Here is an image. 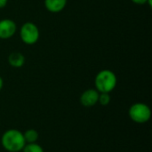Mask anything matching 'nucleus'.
<instances>
[{
    "label": "nucleus",
    "mask_w": 152,
    "mask_h": 152,
    "mask_svg": "<svg viewBox=\"0 0 152 152\" xmlns=\"http://www.w3.org/2000/svg\"><path fill=\"white\" fill-rule=\"evenodd\" d=\"M1 142L3 147L9 152H19L26 145L23 134L16 129H10L4 132Z\"/></svg>",
    "instance_id": "obj_1"
},
{
    "label": "nucleus",
    "mask_w": 152,
    "mask_h": 152,
    "mask_svg": "<svg viewBox=\"0 0 152 152\" xmlns=\"http://www.w3.org/2000/svg\"><path fill=\"white\" fill-rule=\"evenodd\" d=\"M117 86L116 75L108 69L100 71L95 77V86L100 93H110Z\"/></svg>",
    "instance_id": "obj_2"
},
{
    "label": "nucleus",
    "mask_w": 152,
    "mask_h": 152,
    "mask_svg": "<svg viewBox=\"0 0 152 152\" xmlns=\"http://www.w3.org/2000/svg\"><path fill=\"white\" fill-rule=\"evenodd\" d=\"M130 118L138 124H143L150 120L151 117V111L148 105L145 103L138 102L132 105L128 111Z\"/></svg>",
    "instance_id": "obj_3"
},
{
    "label": "nucleus",
    "mask_w": 152,
    "mask_h": 152,
    "mask_svg": "<svg viewBox=\"0 0 152 152\" xmlns=\"http://www.w3.org/2000/svg\"><path fill=\"white\" fill-rule=\"evenodd\" d=\"M20 37L24 43L33 45L39 38V30L34 23L27 22L20 28Z\"/></svg>",
    "instance_id": "obj_4"
},
{
    "label": "nucleus",
    "mask_w": 152,
    "mask_h": 152,
    "mask_svg": "<svg viewBox=\"0 0 152 152\" xmlns=\"http://www.w3.org/2000/svg\"><path fill=\"white\" fill-rule=\"evenodd\" d=\"M16 31V25L12 20L4 19L0 20V38L7 39L13 36Z\"/></svg>",
    "instance_id": "obj_5"
},
{
    "label": "nucleus",
    "mask_w": 152,
    "mask_h": 152,
    "mask_svg": "<svg viewBox=\"0 0 152 152\" xmlns=\"http://www.w3.org/2000/svg\"><path fill=\"white\" fill-rule=\"evenodd\" d=\"M98 99L99 92L94 89H88L82 94L80 97V102L85 107H92L98 102Z\"/></svg>",
    "instance_id": "obj_6"
},
{
    "label": "nucleus",
    "mask_w": 152,
    "mask_h": 152,
    "mask_svg": "<svg viewBox=\"0 0 152 152\" xmlns=\"http://www.w3.org/2000/svg\"><path fill=\"white\" fill-rule=\"evenodd\" d=\"M45 7L52 12H58L64 9L67 0H45Z\"/></svg>",
    "instance_id": "obj_7"
},
{
    "label": "nucleus",
    "mask_w": 152,
    "mask_h": 152,
    "mask_svg": "<svg viewBox=\"0 0 152 152\" xmlns=\"http://www.w3.org/2000/svg\"><path fill=\"white\" fill-rule=\"evenodd\" d=\"M8 61H9L11 66L15 67V68H20V67H21L24 64L25 58H24V56L20 53L14 52V53H12L9 55Z\"/></svg>",
    "instance_id": "obj_8"
},
{
    "label": "nucleus",
    "mask_w": 152,
    "mask_h": 152,
    "mask_svg": "<svg viewBox=\"0 0 152 152\" xmlns=\"http://www.w3.org/2000/svg\"><path fill=\"white\" fill-rule=\"evenodd\" d=\"M25 142L28 143H33L36 142L38 139V133L35 129H28L23 134Z\"/></svg>",
    "instance_id": "obj_9"
},
{
    "label": "nucleus",
    "mask_w": 152,
    "mask_h": 152,
    "mask_svg": "<svg viewBox=\"0 0 152 152\" xmlns=\"http://www.w3.org/2000/svg\"><path fill=\"white\" fill-rule=\"evenodd\" d=\"M22 151L23 152H44L43 148L39 144H37L36 142L28 143L27 145L24 146Z\"/></svg>",
    "instance_id": "obj_10"
},
{
    "label": "nucleus",
    "mask_w": 152,
    "mask_h": 152,
    "mask_svg": "<svg viewBox=\"0 0 152 152\" xmlns=\"http://www.w3.org/2000/svg\"><path fill=\"white\" fill-rule=\"evenodd\" d=\"M98 102L102 106L108 105L110 102V96L109 93H101V94H99Z\"/></svg>",
    "instance_id": "obj_11"
},
{
    "label": "nucleus",
    "mask_w": 152,
    "mask_h": 152,
    "mask_svg": "<svg viewBox=\"0 0 152 152\" xmlns=\"http://www.w3.org/2000/svg\"><path fill=\"white\" fill-rule=\"evenodd\" d=\"M132 1L135 4H143L148 2L149 4L151 5V0H132Z\"/></svg>",
    "instance_id": "obj_12"
},
{
    "label": "nucleus",
    "mask_w": 152,
    "mask_h": 152,
    "mask_svg": "<svg viewBox=\"0 0 152 152\" xmlns=\"http://www.w3.org/2000/svg\"><path fill=\"white\" fill-rule=\"evenodd\" d=\"M7 0H0V8H3L6 5Z\"/></svg>",
    "instance_id": "obj_13"
},
{
    "label": "nucleus",
    "mask_w": 152,
    "mask_h": 152,
    "mask_svg": "<svg viewBox=\"0 0 152 152\" xmlns=\"http://www.w3.org/2000/svg\"><path fill=\"white\" fill-rule=\"evenodd\" d=\"M3 85H4V82H3L2 77H0V90H1V89H2V87H3Z\"/></svg>",
    "instance_id": "obj_14"
}]
</instances>
